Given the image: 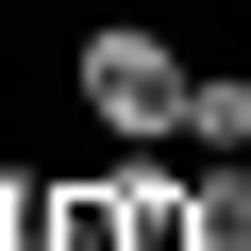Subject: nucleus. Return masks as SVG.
<instances>
[{
  "instance_id": "obj_1",
  "label": "nucleus",
  "mask_w": 251,
  "mask_h": 251,
  "mask_svg": "<svg viewBox=\"0 0 251 251\" xmlns=\"http://www.w3.org/2000/svg\"><path fill=\"white\" fill-rule=\"evenodd\" d=\"M67 100L100 151H184V100H201V50L168 17H84L67 34Z\"/></svg>"
},
{
  "instance_id": "obj_2",
  "label": "nucleus",
  "mask_w": 251,
  "mask_h": 251,
  "mask_svg": "<svg viewBox=\"0 0 251 251\" xmlns=\"http://www.w3.org/2000/svg\"><path fill=\"white\" fill-rule=\"evenodd\" d=\"M17 251H134V184L117 168H17Z\"/></svg>"
},
{
  "instance_id": "obj_3",
  "label": "nucleus",
  "mask_w": 251,
  "mask_h": 251,
  "mask_svg": "<svg viewBox=\"0 0 251 251\" xmlns=\"http://www.w3.org/2000/svg\"><path fill=\"white\" fill-rule=\"evenodd\" d=\"M184 218L201 251H251V151H184Z\"/></svg>"
},
{
  "instance_id": "obj_4",
  "label": "nucleus",
  "mask_w": 251,
  "mask_h": 251,
  "mask_svg": "<svg viewBox=\"0 0 251 251\" xmlns=\"http://www.w3.org/2000/svg\"><path fill=\"white\" fill-rule=\"evenodd\" d=\"M184 151H251V67H201V100H184Z\"/></svg>"
}]
</instances>
